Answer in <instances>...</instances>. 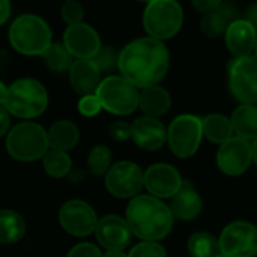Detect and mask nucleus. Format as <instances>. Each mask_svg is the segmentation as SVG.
Returning <instances> with one entry per match:
<instances>
[{
    "mask_svg": "<svg viewBox=\"0 0 257 257\" xmlns=\"http://www.w3.org/2000/svg\"><path fill=\"white\" fill-rule=\"evenodd\" d=\"M10 127V113L5 107L0 106V138H2Z\"/></svg>",
    "mask_w": 257,
    "mask_h": 257,
    "instance_id": "58836bf2",
    "label": "nucleus"
},
{
    "mask_svg": "<svg viewBox=\"0 0 257 257\" xmlns=\"http://www.w3.org/2000/svg\"><path fill=\"white\" fill-rule=\"evenodd\" d=\"M233 132L242 140H255L257 138V106L242 104L234 109L231 118Z\"/></svg>",
    "mask_w": 257,
    "mask_h": 257,
    "instance_id": "b1692460",
    "label": "nucleus"
},
{
    "mask_svg": "<svg viewBox=\"0 0 257 257\" xmlns=\"http://www.w3.org/2000/svg\"><path fill=\"white\" fill-rule=\"evenodd\" d=\"M109 135L113 141L116 143H125L127 140H131V125L127 122H122V121H118L115 124H112L110 131H109Z\"/></svg>",
    "mask_w": 257,
    "mask_h": 257,
    "instance_id": "c9c22d12",
    "label": "nucleus"
},
{
    "mask_svg": "<svg viewBox=\"0 0 257 257\" xmlns=\"http://www.w3.org/2000/svg\"><path fill=\"white\" fill-rule=\"evenodd\" d=\"M188 251L192 257H213L218 254L219 246L213 234L207 231H197L188 240Z\"/></svg>",
    "mask_w": 257,
    "mask_h": 257,
    "instance_id": "cd10ccee",
    "label": "nucleus"
},
{
    "mask_svg": "<svg viewBox=\"0 0 257 257\" xmlns=\"http://www.w3.org/2000/svg\"><path fill=\"white\" fill-rule=\"evenodd\" d=\"M251 152H252V161L257 165V138L254 140V143L251 144Z\"/></svg>",
    "mask_w": 257,
    "mask_h": 257,
    "instance_id": "37998d69",
    "label": "nucleus"
},
{
    "mask_svg": "<svg viewBox=\"0 0 257 257\" xmlns=\"http://www.w3.org/2000/svg\"><path fill=\"white\" fill-rule=\"evenodd\" d=\"M219 252L227 257L257 255V227L246 221L230 222L218 240Z\"/></svg>",
    "mask_w": 257,
    "mask_h": 257,
    "instance_id": "9d476101",
    "label": "nucleus"
},
{
    "mask_svg": "<svg viewBox=\"0 0 257 257\" xmlns=\"http://www.w3.org/2000/svg\"><path fill=\"white\" fill-rule=\"evenodd\" d=\"M192 5L197 13L206 16L218 10L222 5V0H192Z\"/></svg>",
    "mask_w": 257,
    "mask_h": 257,
    "instance_id": "e433bc0d",
    "label": "nucleus"
},
{
    "mask_svg": "<svg viewBox=\"0 0 257 257\" xmlns=\"http://www.w3.org/2000/svg\"><path fill=\"white\" fill-rule=\"evenodd\" d=\"M131 138L135 141V144L149 152L159 150L165 141H167V128L165 125L152 116H141L135 119V122L131 125Z\"/></svg>",
    "mask_w": 257,
    "mask_h": 257,
    "instance_id": "f3484780",
    "label": "nucleus"
},
{
    "mask_svg": "<svg viewBox=\"0 0 257 257\" xmlns=\"http://www.w3.org/2000/svg\"><path fill=\"white\" fill-rule=\"evenodd\" d=\"M138 106L146 113V116L156 118L168 112L171 106V95L165 88L159 85L149 86L143 89V92H140Z\"/></svg>",
    "mask_w": 257,
    "mask_h": 257,
    "instance_id": "412c9836",
    "label": "nucleus"
},
{
    "mask_svg": "<svg viewBox=\"0 0 257 257\" xmlns=\"http://www.w3.org/2000/svg\"><path fill=\"white\" fill-rule=\"evenodd\" d=\"M127 257H167V251L158 242L143 240L131 249Z\"/></svg>",
    "mask_w": 257,
    "mask_h": 257,
    "instance_id": "7c9ffc66",
    "label": "nucleus"
},
{
    "mask_svg": "<svg viewBox=\"0 0 257 257\" xmlns=\"http://www.w3.org/2000/svg\"><path fill=\"white\" fill-rule=\"evenodd\" d=\"M47 141L49 147H52L53 150L67 153L79 143V128L71 121H56L47 132Z\"/></svg>",
    "mask_w": 257,
    "mask_h": 257,
    "instance_id": "5701e85b",
    "label": "nucleus"
},
{
    "mask_svg": "<svg viewBox=\"0 0 257 257\" xmlns=\"http://www.w3.org/2000/svg\"><path fill=\"white\" fill-rule=\"evenodd\" d=\"M67 257H103L98 246L89 242H80L70 249Z\"/></svg>",
    "mask_w": 257,
    "mask_h": 257,
    "instance_id": "f704fd0d",
    "label": "nucleus"
},
{
    "mask_svg": "<svg viewBox=\"0 0 257 257\" xmlns=\"http://www.w3.org/2000/svg\"><path fill=\"white\" fill-rule=\"evenodd\" d=\"M176 2H179V0H176Z\"/></svg>",
    "mask_w": 257,
    "mask_h": 257,
    "instance_id": "de8ad7c7",
    "label": "nucleus"
},
{
    "mask_svg": "<svg viewBox=\"0 0 257 257\" xmlns=\"http://www.w3.org/2000/svg\"><path fill=\"white\" fill-rule=\"evenodd\" d=\"M79 112L83 116H95L100 110H101V104L97 98L95 94H89V95H83L77 104Z\"/></svg>",
    "mask_w": 257,
    "mask_h": 257,
    "instance_id": "72a5a7b5",
    "label": "nucleus"
},
{
    "mask_svg": "<svg viewBox=\"0 0 257 257\" xmlns=\"http://www.w3.org/2000/svg\"><path fill=\"white\" fill-rule=\"evenodd\" d=\"M41 56L46 62V67L55 73L68 71L73 64V56L61 43H52Z\"/></svg>",
    "mask_w": 257,
    "mask_h": 257,
    "instance_id": "bb28decb",
    "label": "nucleus"
},
{
    "mask_svg": "<svg viewBox=\"0 0 257 257\" xmlns=\"http://www.w3.org/2000/svg\"><path fill=\"white\" fill-rule=\"evenodd\" d=\"M100 73L110 71L115 67H118V53L110 47H100L98 53L91 59Z\"/></svg>",
    "mask_w": 257,
    "mask_h": 257,
    "instance_id": "473e14b6",
    "label": "nucleus"
},
{
    "mask_svg": "<svg viewBox=\"0 0 257 257\" xmlns=\"http://www.w3.org/2000/svg\"><path fill=\"white\" fill-rule=\"evenodd\" d=\"M228 86L243 104L257 103V56L234 58L228 65Z\"/></svg>",
    "mask_w": 257,
    "mask_h": 257,
    "instance_id": "1a4fd4ad",
    "label": "nucleus"
},
{
    "mask_svg": "<svg viewBox=\"0 0 257 257\" xmlns=\"http://www.w3.org/2000/svg\"><path fill=\"white\" fill-rule=\"evenodd\" d=\"M237 20V11L231 5H221L218 10H215L210 14L203 16L200 22V29L204 35L210 38H216L222 35L230 23Z\"/></svg>",
    "mask_w": 257,
    "mask_h": 257,
    "instance_id": "4be33fe9",
    "label": "nucleus"
},
{
    "mask_svg": "<svg viewBox=\"0 0 257 257\" xmlns=\"http://www.w3.org/2000/svg\"><path fill=\"white\" fill-rule=\"evenodd\" d=\"M112 161V153L106 146H95L88 156V167L94 176H101L107 173Z\"/></svg>",
    "mask_w": 257,
    "mask_h": 257,
    "instance_id": "c756f323",
    "label": "nucleus"
},
{
    "mask_svg": "<svg viewBox=\"0 0 257 257\" xmlns=\"http://www.w3.org/2000/svg\"><path fill=\"white\" fill-rule=\"evenodd\" d=\"M127 224L143 240H161L173 228V213L167 204L152 195L134 197L127 206Z\"/></svg>",
    "mask_w": 257,
    "mask_h": 257,
    "instance_id": "f03ea898",
    "label": "nucleus"
},
{
    "mask_svg": "<svg viewBox=\"0 0 257 257\" xmlns=\"http://www.w3.org/2000/svg\"><path fill=\"white\" fill-rule=\"evenodd\" d=\"M213 257H227V255H224V254H221V252H218L216 255H213Z\"/></svg>",
    "mask_w": 257,
    "mask_h": 257,
    "instance_id": "49530a36",
    "label": "nucleus"
},
{
    "mask_svg": "<svg viewBox=\"0 0 257 257\" xmlns=\"http://www.w3.org/2000/svg\"><path fill=\"white\" fill-rule=\"evenodd\" d=\"M243 20L248 22V23L254 28V31L257 32V2L252 4V5L246 10V14H245V19H243Z\"/></svg>",
    "mask_w": 257,
    "mask_h": 257,
    "instance_id": "ea45409f",
    "label": "nucleus"
},
{
    "mask_svg": "<svg viewBox=\"0 0 257 257\" xmlns=\"http://www.w3.org/2000/svg\"><path fill=\"white\" fill-rule=\"evenodd\" d=\"M104 185L116 198H134L144 186V174L137 164L122 161L107 170Z\"/></svg>",
    "mask_w": 257,
    "mask_h": 257,
    "instance_id": "9b49d317",
    "label": "nucleus"
},
{
    "mask_svg": "<svg viewBox=\"0 0 257 257\" xmlns=\"http://www.w3.org/2000/svg\"><path fill=\"white\" fill-rule=\"evenodd\" d=\"M103 257H127V254H124L121 249H107Z\"/></svg>",
    "mask_w": 257,
    "mask_h": 257,
    "instance_id": "a19ab883",
    "label": "nucleus"
},
{
    "mask_svg": "<svg viewBox=\"0 0 257 257\" xmlns=\"http://www.w3.org/2000/svg\"><path fill=\"white\" fill-rule=\"evenodd\" d=\"M70 83L82 95L94 94L100 85V71L91 59H76L73 61L70 70Z\"/></svg>",
    "mask_w": 257,
    "mask_h": 257,
    "instance_id": "6ab92c4d",
    "label": "nucleus"
},
{
    "mask_svg": "<svg viewBox=\"0 0 257 257\" xmlns=\"http://www.w3.org/2000/svg\"><path fill=\"white\" fill-rule=\"evenodd\" d=\"M11 17V2L10 0H0V26L5 25Z\"/></svg>",
    "mask_w": 257,
    "mask_h": 257,
    "instance_id": "4c0bfd02",
    "label": "nucleus"
},
{
    "mask_svg": "<svg viewBox=\"0 0 257 257\" xmlns=\"http://www.w3.org/2000/svg\"><path fill=\"white\" fill-rule=\"evenodd\" d=\"M10 43L22 55L41 56L52 44L50 26L35 14L19 16L10 28Z\"/></svg>",
    "mask_w": 257,
    "mask_h": 257,
    "instance_id": "7ed1b4c3",
    "label": "nucleus"
},
{
    "mask_svg": "<svg viewBox=\"0 0 257 257\" xmlns=\"http://www.w3.org/2000/svg\"><path fill=\"white\" fill-rule=\"evenodd\" d=\"M224 35H225V46L233 56L236 58L249 56L251 52L254 50L257 32L243 19H237L233 23H230Z\"/></svg>",
    "mask_w": 257,
    "mask_h": 257,
    "instance_id": "a211bd4d",
    "label": "nucleus"
},
{
    "mask_svg": "<svg viewBox=\"0 0 257 257\" xmlns=\"http://www.w3.org/2000/svg\"><path fill=\"white\" fill-rule=\"evenodd\" d=\"M97 221L94 209L82 200L67 201L59 210L62 228L73 236H88L95 230Z\"/></svg>",
    "mask_w": 257,
    "mask_h": 257,
    "instance_id": "ddd939ff",
    "label": "nucleus"
},
{
    "mask_svg": "<svg viewBox=\"0 0 257 257\" xmlns=\"http://www.w3.org/2000/svg\"><path fill=\"white\" fill-rule=\"evenodd\" d=\"M183 25V10L176 0H152L143 16V26L150 38L165 41L179 34Z\"/></svg>",
    "mask_w": 257,
    "mask_h": 257,
    "instance_id": "39448f33",
    "label": "nucleus"
},
{
    "mask_svg": "<svg viewBox=\"0 0 257 257\" xmlns=\"http://www.w3.org/2000/svg\"><path fill=\"white\" fill-rule=\"evenodd\" d=\"M203 135L215 144H224L231 138L233 128L231 122L227 116L221 113H210L204 119H201Z\"/></svg>",
    "mask_w": 257,
    "mask_h": 257,
    "instance_id": "393cba45",
    "label": "nucleus"
},
{
    "mask_svg": "<svg viewBox=\"0 0 257 257\" xmlns=\"http://www.w3.org/2000/svg\"><path fill=\"white\" fill-rule=\"evenodd\" d=\"M44 170L49 176L55 179H61L67 176L71 170V159L64 152H47L44 155Z\"/></svg>",
    "mask_w": 257,
    "mask_h": 257,
    "instance_id": "c85d7f7f",
    "label": "nucleus"
},
{
    "mask_svg": "<svg viewBox=\"0 0 257 257\" xmlns=\"http://www.w3.org/2000/svg\"><path fill=\"white\" fill-rule=\"evenodd\" d=\"M171 198L173 200H171L170 210H171L173 216H176L182 221H191L200 215L203 201H201L198 192L191 185V182H183L180 189Z\"/></svg>",
    "mask_w": 257,
    "mask_h": 257,
    "instance_id": "aec40b11",
    "label": "nucleus"
},
{
    "mask_svg": "<svg viewBox=\"0 0 257 257\" xmlns=\"http://www.w3.org/2000/svg\"><path fill=\"white\" fill-rule=\"evenodd\" d=\"M254 52H255L254 56H257V38H255V44H254Z\"/></svg>",
    "mask_w": 257,
    "mask_h": 257,
    "instance_id": "a18cd8bd",
    "label": "nucleus"
},
{
    "mask_svg": "<svg viewBox=\"0 0 257 257\" xmlns=\"http://www.w3.org/2000/svg\"><path fill=\"white\" fill-rule=\"evenodd\" d=\"M137 2H140V4H150L152 0H137Z\"/></svg>",
    "mask_w": 257,
    "mask_h": 257,
    "instance_id": "c03bdc74",
    "label": "nucleus"
},
{
    "mask_svg": "<svg viewBox=\"0 0 257 257\" xmlns=\"http://www.w3.org/2000/svg\"><path fill=\"white\" fill-rule=\"evenodd\" d=\"M26 233L25 219L14 210H0V243L19 242Z\"/></svg>",
    "mask_w": 257,
    "mask_h": 257,
    "instance_id": "a878e982",
    "label": "nucleus"
},
{
    "mask_svg": "<svg viewBox=\"0 0 257 257\" xmlns=\"http://www.w3.org/2000/svg\"><path fill=\"white\" fill-rule=\"evenodd\" d=\"M49 103V95L43 83L35 79H20L7 92L5 109L19 118H35L41 115Z\"/></svg>",
    "mask_w": 257,
    "mask_h": 257,
    "instance_id": "20e7f679",
    "label": "nucleus"
},
{
    "mask_svg": "<svg viewBox=\"0 0 257 257\" xmlns=\"http://www.w3.org/2000/svg\"><path fill=\"white\" fill-rule=\"evenodd\" d=\"M95 95L103 109L113 115L132 113L140 103V92L121 76H109L100 82Z\"/></svg>",
    "mask_w": 257,
    "mask_h": 257,
    "instance_id": "0eeeda50",
    "label": "nucleus"
},
{
    "mask_svg": "<svg viewBox=\"0 0 257 257\" xmlns=\"http://www.w3.org/2000/svg\"><path fill=\"white\" fill-rule=\"evenodd\" d=\"M7 149L20 162H34L47 153V132L37 122H20L8 135Z\"/></svg>",
    "mask_w": 257,
    "mask_h": 257,
    "instance_id": "423d86ee",
    "label": "nucleus"
},
{
    "mask_svg": "<svg viewBox=\"0 0 257 257\" xmlns=\"http://www.w3.org/2000/svg\"><path fill=\"white\" fill-rule=\"evenodd\" d=\"M252 162L251 144L239 137H231L228 141L221 144L216 153L218 168L227 176L243 174Z\"/></svg>",
    "mask_w": 257,
    "mask_h": 257,
    "instance_id": "f8f14e48",
    "label": "nucleus"
},
{
    "mask_svg": "<svg viewBox=\"0 0 257 257\" xmlns=\"http://www.w3.org/2000/svg\"><path fill=\"white\" fill-rule=\"evenodd\" d=\"M182 183L179 171L168 164L152 165L144 173V186L155 198H171L180 189Z\"/></svg>",
    "mask_w": 257,
    "mask_h": 257,
    "instance_id": "2eb2a0df",
    "label": "nucleus"
},
{
    "mask_svg": "<svg viewBox=\"0 0 257 257\" xmlns=\"http://www.w3.org/2000/svg\"><path fill=\"white\" fill-rule=\"evenodd\" d=\"M170 67V52L162 41L150 37L128 43L118 55L121 77L135 88L146 89L158 85Z\"/></svg>",
    "mask_w": 257,
    "mask_h": 257,
    "instance_id": "f257e3e1",
    "label": "nucleus"
},
{
    "mask_svg": "<svg viewBox=\"0 0 257 257\" xmlns=\"http://www.w3.org/2000/svg\"><path fill=\"white\" fill-rule=\"evenodd\" d=\"M83 16H85L83 7L80 2H77V0H67V2L61 7V17L68 26L82 23Z\"/></svg>",
    "mask_w": 257,
    "mask_h": 257,
    "instance_id": "2f4dec72",
    "label": "nucleus"
},
{
    "mask_svg": "<svg viewBox=\"0 0 257 257\" xmlns=\"http://www.w3.org/2000/svg\"><path fill=\"white\" fill-rule=\"evenodd\" d=\"M7 92H8V88L0 82V106L5 103V98H7Z\"/></svg>",
    "mask_w": 257,
    "mask_h": 257,
    "instance_id": "79ce46f5",
    "label": "nucleus"
},
{
    "mask_svg": "<svg viewBox=\"0 0 257 257\" xmlns=\"http://www.w3.org/2000/svg\"><path fill=\"white\" fill-rule=\"evenodd\" d=\"M64 46L73 58L92 59L98 53L101 47V41L98 32L92 26L82 22L79 25H73L65 29Z\"/></svg>",
    "mask_w": 257,
    "mask_h": 257,
    "instance_id": "4468645a",
    "label": "nucleus"
},
{
    "mask_svg": "<svg viewBox=\"0 0 257 257\" xmlns=\"http://www.w3.org/2000/svg\"><path fill=\"white\" fill-rule=\"evenodd\" d=\"M95 236L106 249H124L132 240V230L127 221L118 215H106L97 221Z\"/></svg>",
    "mask_w": 257,
    "mask_h": 257,
    "instance_id": "dca6fc26",
    "label": "nucleus"
},
{
    "mask_svg": "<svg viewBox=\"0 0 257 257\" xmlns=\"http://www.w3.org/2000/svg\"><path fill=\"white\" fill-rule=\"evenodd\" d=\"M203 138L201 119L195 115H179L170 124L167 131V141L171 152L182 159L191 158L197 153Z\"/></svg>",
    "mask_w": 257,
    "mask_h": 257,
    "instance_id": "6e6552de",
    "label": "nucleus"
}]
</instances>
